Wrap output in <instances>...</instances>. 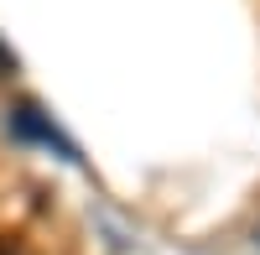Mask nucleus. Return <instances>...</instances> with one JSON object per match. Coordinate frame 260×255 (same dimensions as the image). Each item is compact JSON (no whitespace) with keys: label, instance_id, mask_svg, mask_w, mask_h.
I'll list each match as a JSON object with an SVG mask.
<instances>
[{"label":"nucleus","instance_id":"nucleus-1","mask_svg":"<svg viewBox=\"0 0 260 255\" xmlns=\"http://www.w3.org/2000/svg\"><path fill=\"white\" fill-rule=\"evenodd\" d=\"M11 131H16L21 141H37V146H52L57 156H68V162H78V146H73L68 136H62V131H57V125H52L47 115L37 110L31 99H26V104H16V110H11Z\"/></svg>","mask_w":260,"mask_h":255},{"label":"nucleus","instance_id":"nucleus-2","mask_svg":"<svg viewBox=\"0 0 260 255\" xmlns=\"http://www.w3.org/2000/svg\"><path fill=\"white\" fill-rule=\"evenodd\" d=\"M0 255H16V250H11V245H0Z\"/></svg>","mask_w":260,"mask_h":255},{"label":"nucleus","instance_id":"nucleus-3","mask_svg":"<svg viewBox=\"0 0 260 255\" xmlns=\"http://www.w3.org/2000/svg\"><path fill=\"white\" fill-rule=\"evenodd\" d=\"M255 250H260V229H255Z\"/></svg>","mask_w":260,"mask_h":255}]
</instances>
